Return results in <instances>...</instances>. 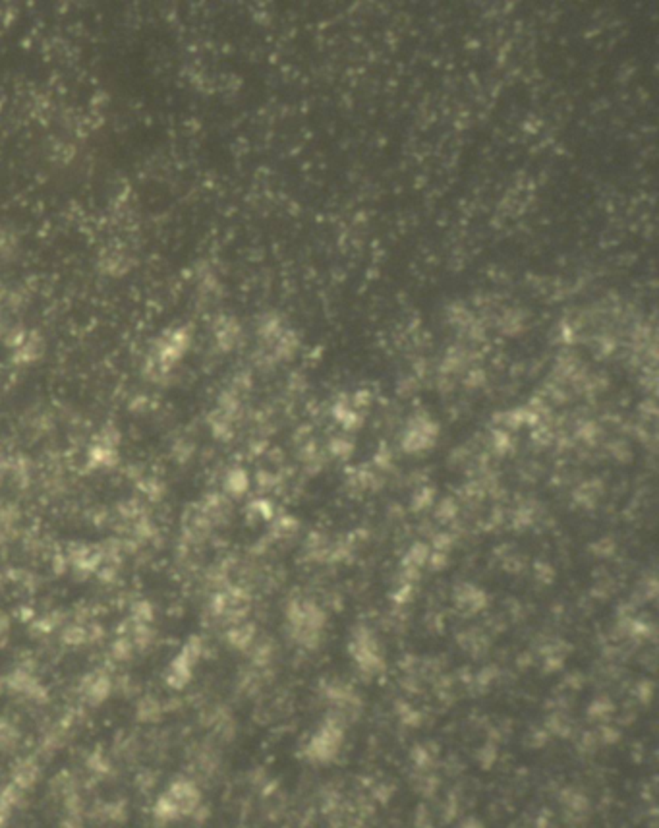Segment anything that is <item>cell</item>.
I'll return each instance as SVG.
<instances>
[{
    "label": "cell",
    "mask_w": 659,
    "mask_h": 828,
    "mask_svg": "<svg viewBox=\"0 0 659 828\" xmlns=\"http://www.w3.org/2000/svg\"><path fill=\"white\" fill-rule=\"evenodd\" d=\"M198 805V792L188 782H174L155 803V817L161 821H174L188 814Z\"/></svg>",
    "instance_id": "cell-1"
},
{
    "label": "cell",
    "mask_w": 659,
    "mask_h": 828,
    "mask_svg": "<svg viewBox=\"0 0 659 828\" xmlns=\"http://www.w3.org/2000/svg\"><path fill=\"white\" fill-rule=\"evenodd\" d=\"M35 778H37V770H35V765H20L18 768H16L14 784L18 787L31 786V784L35 782Z\"/></svg>",
    "instance_id": "cell-2"
}]
</instances>
